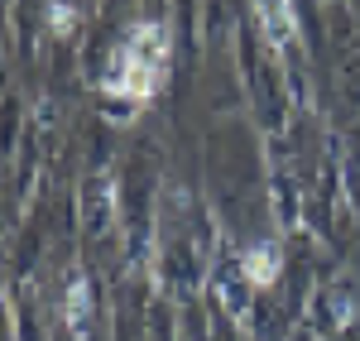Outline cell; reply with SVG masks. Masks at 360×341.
<instances>
[{"label":"cell","instance_id":"1","mask_svg":"<svg viewBox=\"0 0 360 341\" xmlns=\"http://www.w3.org/2000/svg\"><path fill=\"white\" fill-rule=\"evenodd\" d=\"M164 67H168V34L164 25H135L125 34V44L115 49L111 72H106V91L125 96V101H149L164 86Z\"/></svg>","mask_w":360,"mask_h":341},{"label":"cell","instance_id":"2","mask_svg":"<svg viewBox=\"0 0 360 341\" xmlns=\"http://www.w3.org/2000/svg\"><path fill=\"white\" fill-rule=\"evenodd\" d=\"M278 269H283V259H278V245L274 240H264V245H255L245 255V279L255 288H269L278 279Z\"/></svg>","mask_w":360,"mask_h":341},{"label":"cell","instance_id":"3","mask_svg":"<svg viewBox=\"0 0 360 341\" xmlns=\"http://www.w3.org/2000/svg\"><path fill=\"white\" fill-rule=\"evenodd\" d=\"M259 20H264V25H269V44H274V49H288V44H293V39H298V10H293V5H259Z\"/></svg>","mask_w":360,"mask_h":341},{"label":"cell","instance_id":"4","mask_svg":"<svg viewBox=\"0 0 360 341\" xmlns=\"http://www.w3.org/2000/svg\"><path fill=\"white\" fill-rule=\"evenodd\" d=\"M86 308H91V288H86V274H72L68 279V327L82 337L86 332Z\"/></svg>","mask_w":360,"mask_h":341}]
</instances>
